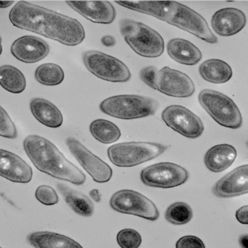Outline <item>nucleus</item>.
Instances as JSON below:
<instances>
[{"mask_svg":"<svg viewBox=\"0 0 248 248\" xmlns=\"http://www.w3.org/2000/svg\"><path fill=\"white\" fill-rule=\"evenodd\" d=\"M14 27L51 39L67 46L83 42L85 29L75 18L26 1H20L9 14Z\"/></svg>","mask_w":248,"mask_h":248,"instance_id":"f257e3e1","label":"nucleus"},{"mask_svg":"<svg viewBox=\"0 0 248 248\" xmlns=\"http://www.w3.org/2000/svg\"><path fill=\"white\" fill-rule=\"evenodd\" d=\"M24 149L34 166L53 178L77 186L86 181V175L68 160L52 142L41 136L31 135L24 140Z\"/></svg>","mask_w":248,"mask_h":248,"instance_id":"f03ea898","label":"nucleus"},{"mask_svg":"<svg viewBox=\"0 0 248 248\" xmlns=\"http://www.w3.org/2000/svg\"><path fill=\"white\" fill-rule=\"evenodd\" d=\"M150 16L210 43H217L207 21L198 13L175 1H154Z\"/></svg>","mask_w":248,"mask_h":248,"instance_id":"7ed1b4c3","label":"nucleus"},{"mask_svg":"<svg viewBox=\"0 0 248 248\" xmlns=\"http://www.w3.org/2000/svg\"><path fill=\"white\" fill-rule=\"evenodd\" d=\"M120 30L127 44L139 56L157 58L165 50L162 36L143 23L123 19L120 21Z\"/></svg>","mask_w":248,"mask_h":248,"instance_id":"20e7f679","label":"nucleus"},{"mask_svg":"<svg viewBox=\"0 0 248 248\" xmlns=\"http://www.w3.org/2000/svg\"><path fill=\"white\" fill-rule=\"evenodd\" d=\"M104 114L120 120H136L154 115L159 103L150 97L138 95H119L103 101L99 106Z\"/></svg>","mask_w":248,"mask_h":248,"instance_id":"39448f33","label":"nucleus"},{"mask_svg":"<svg viewBox=\"0 0 248 248\" xmlns=\"http://www.w3.org/2000/svg\"><path fill=\"white\" fill-rule=\"evenodd\" d=\"M168 148L152 142H124L110 146L107 153L110 161L116 166L130 168L160 156Z\"/></svg>","mask_w":248,"mask_h":248,"instance_id":"423d86ee","label":"nucleus"},{"mask_svg":"<svg viewBox=\"0 0 248 248\" xmlns=\"http://www.w3.org/2000/svg\"><path fill=\"white\" fill-rule=\"evenodd\" d=\"M199 101L209 115L223 127L240 128L242 117L237 106L229 96L213 90H203Z\"/></svg>","mask_w":248,"mask_h":248,"instance_id":"0eeeda50","label":"nucleus"},{"mask_svg":"<svg viewBox=\"0 0 248 248\" xmlns=\"http://www.w3.org/2000/svg\"><path fill=\"white\" fill-rule=\"evenodd\" d=\"M84 64L88 71L99 79L110 82H127L131 78L130 69L117 58L96 50L82 55Z\"/></svg>","mask_w":248,"mask_h":248,"instance_id":"6e6552de","label":"nucleus"},{"mask_svg":"<svg viewBox=\"0 0 248 248\" xmlns=\"http://www.w3.org/2000/svg\"><path fill=\"white\" fill-rule=\"evenodd\" d=\"M113 210L124 214L133 215L155 221L159 212L155 203L146 196L130 189H123L113 194L110 200Z\"/></svg>","mask_w":248,"mask_h":248,"instance_id":"1a4fd4ad","label":"nucleus"},{"mask_svg":"<svg viewBox=\"0 0 248 248\" xmlns=\"http://www.w3.org/2000/svg\"><path fill=\"white\" fill-rule=\"evenodd\" d=\"M140 177L142 183L148 186L170 188L185 184L189 175L188 171L180 165L160 162L142 170Z\"/></svg>","mask_w":248,"mask_h":248,"instance_id":"9d476101","label":"nucleus"},{"mask_svg":"<svg viewBox=\"0 0 248 248\" xmlns=\"http://www.w3.org/2000/svg\"><path fill=\"white\" fill-rule=\"evenodd\" d=\"M162 119L174 131L188 139H197L204 131L201 119L182 106L172 105L167 107L162 111Z\"/></svg>","mask_w":248,"mask_h":248,"instance_id":"9b49d317","label":"nucleus"},{"mask_svg":"<svg viewBox=\"0 0 248 248\" xmlns=\"http://www.w3.org/2000/svg\"><path fill=\"white\" fill-rule=\"evenodd\" d=\"M154 90L168 96L188 98L194 94L195 86L188 75L165 66L155 74Z\"/></svg>","mask_w":248,"mask_h":248,"instance_id":"f8f14e48","label":"nucleus"},{"mask_svg":"<svg viewBox=\"0 0 248 248\" xmlns=\"http://www.w3.org/2000/svg\"><path fill=\"white\" fill-rule=\"evenodd\" d=\"M66 143L72 155L95 182L102 184L111 180L112 169L108 164L88 150L75 138H68Z\"/></svg>","mask_w":248,"mask_h":248,"instance_id":"ddd939ff","label":"nucleus"},{"mask_svg":"<svg viewBox=\"0 0 248 248\" xmlns=\"http://www.w3.org/2000/svg\"><path fill=\"white\" fill-rule=\"evenodd\" d=\"M50 46L43 39L34 36H24L14 41L11 53L20 62L34 63L47 57Z\"/></svg>","mask_w":248,"mask_h":248,"instance_id":"4468645a","label":"nucleus"},{"mask_svg":"<svg viewBox=\"0 0 248 248\" xmlns=\"http://www.w3.org/2000/svg\"><path fill=\"white\" fill-rule=\"evenodd\" d=\"M213 192L220 198H230L248 194V165L235 168L219 180Z\"/></svg>","mask_w":248,"mask_h":248,"instance_id":"2eb2a0df","label":"nucleus"},{"mask_svg":"<svg viewBox=\"0 0 248 248\" xmlns=\"http://www.w3.org/2000/svg\"><path fill=\"white\" fill-rule=\"evenodd\" d=\"M82 16L96 24H110L116 18L114 6L107 1H66Z\"/></svg>","mask_w":248,"mask_h":248,"instance_id":"dca6fc26","label":"nucleus"},{"mask_svg":"<svg viewBox=\"0 0 248 248\" xmlns=\"http://www.w3.org/2000/svg\"><path fill=\"white\" fill-rule=\"evenodd\" d=\"M0 175L12 182L27 184L32 179L33 171L19 156L2 149L0 150Z\"/></svg>","mask_w":248,"mask_h":248,"instance_id":"f3484780","label":"nucleus"},{"mask_svg":"<svg viewBox=\"0 0 248 248\" xmlns=\"http://www.w3.org/2000/svg\"><path fill=\"white\" fill-rule=\"evenodd\" d=\"M244 13L233 8H223L217 11L212 18L213 30L222 37H230L237 34L246 25Z\"/></svg>","mask_w":248,"mask_h":248,"instance_id":"a211bd4d","label":"nucleus"},{"mask_svg":"<svg viewBox=\"0 0 248 248\" xmlns=\"http://www.w3.org/2000/svg\"><path fill=\"white\" fill-rule=\"evenodd\" d=\"M168 55L181 64L194 66L202 59L200 49L188 40L175 38L170 40L167 46Z\"/></svg>","mask_w":248,"mask_h":248,"instance_id":"6ab92c4d","label":"nucleus"},{"mask_svg":"<svg viewBox=\"0 0 248 248\" xmlns=\"http://www.w3.org/2000/svg\"><path fill=\"white\" fill-rule=\"evenodd\" d=\"M236 150L229 144H219L210 148L204 155L206 168L213 172L224 171L236 158Z\"/></svg>","mask_w":248,"mask_h":248,"instance_id":"aec40b11","label":"nucleus"},{"mask_svg":"<svg viewBox=\"0 0 248 248\" xmlns=\"http://www.w3.org/2000/svg\"><path fill=\"white\" fill-rule=\"evenodd\" d=\"M30 109L35 119L45 126L58 128L63 124V117L60 110L47 100L33 98L30 102Z\"/></svg>","mask_w":248,"mask_h":248,"instance_id":"412c9836","label":"nucleus"},{"mask_svg":"<svg viewBox=\"0 0 248 248\" xmlns=\"http://www.w3.org/2000/svg\"><path fill=\"white\" fill-rule=\"evenodd\" d=\"M27 242L37 248H82V245L69 236L50 232H33Z\"/></svg>","mask_w":248,"mask_h":248,"instance_id":"4be33fe9","label":"nucleus"},{"mask_svg":"<svg viewBox=\"0 0 248 248\" xmlns=\"http://www.w3.org/2000/svg\"><path fill=\"white\" fill-rule=\"evenodd\" d=\"M57 187L68 205L77 214L83 217H91L93 215L95 212L93 203L85 194L66 184H58Z\"/></svg>","mask_w":248,"mask_h":248,"instance_id":"5701e85b","label":"nucleus"},{"mask_svg":"<svg viewBox=\"0 0 248 248\" xmlns=\"http://www.w3.org/2000/svg\"><path fill=\"white\" fill-rule=\"evenodd\" d=\"M202 78L213 84H223L230 80L233 72L226 62L219 59H210L203 62L199 68Z\"/></svg>","mask_w":248,"mask_h":248,"instance_id":"b1692460","label":"nucleus"},{"mask_svg":"<svg viewBox=\"0 0 248 248\" xmlns=\"http://www.w3.org/2000/svg\"><path fill=\"white\" fill-rule=\"evenodd\" d=\"M0 83L4 89L16 94L24 92L27 86L24 74L15 66L10 65L0 67Z\"/></svg>","mask_w":248,"mask_h":248,"instance_id":"393cba45","label":"nucleus"},{"mask_svg":"<svg viewBox=\"0 0 248 248\" xmlns=\"http://www.w3.org/2000/svg\"><path fill=\"white\" fill-rule=\"evenodd\" d=\"M90 131L94 139L105 144L114 143L120 139L121 131L114 123L98 119L94 120L90 125Z\"/></svg>","mask_w":248,"mask_h":248,"instance_id":"a878e982","label":"nucleus"},{"mask_svg":"<svg viewBox=\"0 0 248 248\" xmlns=\"http://www.w3.org/2000/svg\"><path fill=\"white\" fill-rule=\"evenodd\" d=\"M36 80L47 86L59 85L64 79L65 75L62 68L56 63H44L35 71Z\"/></svg>","mask_w":248,"mask_h":248,"instance_id":"bb28decb","label":"nucleus"},{"mask_svg":"<svg viewBox=\"0 0 248 248\" xmlns=\"http://www.w3.org/2000/svg\"><path fill=\"white\" fill-rule=\"evenodd\" d=\"M193 217V210L185 202H175L167 209L165 218L174 225H184L188 223Z\"/></svg>","mask_w":248,"mask_h":248,"instance_id":"cd10ccee","label":"nucleus"},{"mask_svg":"<svg viewBox=\"0 0 248 248\" xmlns=\"http://www.w3.org/2000/svg\"><path fill=\"white\" fill-rule=\"evenodd\" d=\"M118 245L123 248H137L142 242L141 236L133 229H124L117 235Z\"/></svg>","mask_w":248,"mask_h":248,"instance_id":"c85d7f7f","label":"nucleus"},{"mask_svg":"<svg viewBox=\"0 0 248 248\" xmlns=\"http://www.w3.org/2000/svg\"><path fill=\"white\" fill-rule=\"evenodd\" d=\"M0 136L6 139H16V127L3 107H0Z\"/></svg>","mask_w":248,"mask_h":248,"instance_id":"c756f323","label":"nucleus"},{"mask_svg":"<svg viewBox=\"0 0 248 248\" xmlns=\"http://www.w3.org/2000/svg\"><path fill=\"white\" fill-rule=\"evenodd\" d=\"M35 197L45 205H54L59 202V196L54 188L47 185L40 186L35 191Z\"/></svg>","mask_w":248,"mask_h":248,"instance_id":"7c9ffc66","label":"nucleus"},{"mask_svg":"<svg viewBox=\"0 0 248 248\" xmlns=\"http://www.w3.org/2000/svg\"><path fill=\"white\" fill-rule=\"evenodd\" d=\"M177 248H204V243L200 238L195 236H183L178 239L176 243Z\"/></svg>","mask_w":248,"mask_h":248,"instance_id":"2f4dec72","label":"nucleus"},{"mask_svg":"<svg viewBox=\"0 0 248 248\" xmlns=\"http://www.w3.org/2000/svg\"><path fill=\"white\" fill-rule=\"evenodd\" d=\"M157 71L156 66H150L143 68L140 72L141 80L152 89H154V78Z\"/></svg>","mask_w":248,"mask_h":248,"instance_id":"473e14b6","label":"nucleus"},{"mask_svg":"<svg viewBox=\"0 0 248 248\" xmlns=\"http://www.w3.org/2000/svg\"><path fill=\"white\" fill-rule=\"evenodd\" d=\"M236 218L242 224L248 225V205L242 206L237 210Z\"/></svg>","mask_w":248,"mask_h":248,"instance_id":"72a5a7b5","label":"nucleus"},{"mask_svg":"<svg viewBox=\"0 0 248 248\" xmlns=\"http://www.w3.org/2000/svg\"><path fill=\"white\" fill-rule=\"evenodd\" d=\"M101 43H102L103 46H105V47H114V46H115L116 43H117L116 39L114 38L113 36L111 35H106L101 37Z\"/></svg>","mask_w":248,"mask_h":248,"instance_id":"f704fd0d","label":"nucleus"},{"mask_svg":"<svg viewBox=\"0 0 248 248\" xmlns=\"http://www.w3.org/2000/svg\"><path fill=\"white\" fill-rule=\"evenodd\" d=\"M90 196H91L92 200H93L94 201L96 202H100L101 200V193L99 192L98 189L96 188H94V189L91 190L89 193Z\"/></svg>","mask_w":248,"mask_h":248,"instance_id":"c9c22d12","label":"nucleus"},{"mask_svg":"<svg viewBox=\"0 0 248 248\" xmlns=\"http://www.w3.org/2000/svg\"><path fill=\"white\" fill-rule=\"evenodd\" d=\"M239 244L242 248H248V234H243L239 237Z\"/></svg>","mask_w":248,"mask_h":248,"instance_id":"e433bc0d","label":"nucleus"},{"mask_svg":"<svg viewBox=\"0 0 248 248\" xmlns=\"http://www.w3.org/2000/svg\"><path fill=\"white\" fill-rule=\"evenodd\" d=\"M14 1H0V8H7L14 3Z\"/></svg>","mask_w":248,"mask_h":248,"instance_id":"4c0bfd02","label":"nucleus"},{"mask_svg":"<svg viewBox=\"0 0 248 248\" xmlns=\"http://www.w3.org/2000/svg\"><path fill=\"white\" fill-rule=\"evenodd\" d=\"M246 146H247V148H248V141L246 142Z\"/></svg>","mask_w":248,"mask_h":248,"instance_id":"58836bf2","label":"nucleus"}]
</instances>
